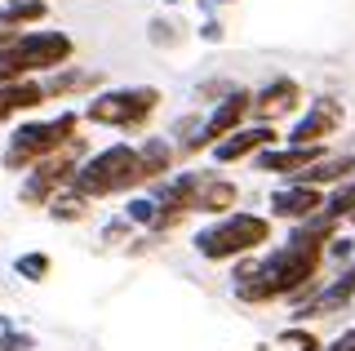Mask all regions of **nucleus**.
I'll use <instances>...</instances> for the list:
<instances>
[{"instance_id":"f257e3e1","label":"nucleus","mask_w":355,"mask_h":351,"mask_svg":"<svg viewBox=\"0 0 355 351\" xmlns=\"http://www.w3.org/2000/svg\"><path fill=\"white\" fill-rule=\"evenodd\" d=\"M324 240H333V218H315V223L297 227L293 240L284 249H275L266 262L236 271V298L266 302V298H284V293H302V280H311L320 267Z\"/></svg>"},{"instance_id":"f03ea898","label":"nucleus","mask_w":355,"mask_h":351,"mask_svg":"<svg viewBox=\"0 0 355 351\" xmlns=\"http://www.w3.org/2000/svg\"><path fill=\"white\" fill-rule=\"evenodd\" d=\"M133 182H142V169H138V151L133 147H107L98 151L89 164H80V169L71 173V191L76 196H111V191H125L133 187Z\"/></svg>"},{"instance_id":"7ed1b4c3","label":"nucleus","mask_w":355,"mask_h":351,"mask_svg":"<svg viewBox=\"0 0 355 351\" xmlns=\"http://www.w3.org/2000/svg\"><path fill=\"white\" fill-rule=\"evenodd\" d=\"M71 138H76V116L71 112H62L58 120H49V125H22L5 147V169L36 164L44 156H53V151H62Z\"/></svg>"},{"instance_id":"20e7f679","label":"nucleus","mask_w":355,"mask_h":351,"mask_svg":"<svg viewBox=\"0 0 355 351\" xmlns=\"http://www.w3.org/2000/svg\"><path fill=\"white\" fill-rule=\"evenodd\" d=\"M266 236H271V223H266V218L236 214V218H227V223L200 232L196 236V249L205 258H236V254H249V249L266 245Z\"/></svg>"},{"instance_id":"39448f33","label":"nucleus","mask_w":355,"mask_h":351,"mask_svg":"<svg viewBox=\"0 0 355 351\" xmlns=\"http://www.w3.org/2000/svg\"><path fill=\"white\" fill-rule=\"evenodd\" d=\"M155 103H160V89H151V85H138V89H116V94H103L98 103H89V120L94 125H120V129H129V125H142L151 112H155Z\"/></svg>"},{"instance_id":"423d86ee","label":"nucleus","mask_w":355,"mask_h":351,"mask_svg":"<svg viewBox=\"0 0 355 351\" xmlns=\"http://www.w3.org/2000/svg\"><path fill=\"white\" fill-rule=\"evenodd\" d=\"M76 156H80V142H76V138L67 142L62 151L44 156V160L36 164V173L22 182V200H27V205H44V200H53L62 182H71V173H76Z\"/></svg>"},{"instance_id":"0eeeda50","label":"nucleus","mask_w":355,"mask_h":351,"mask_svg":"<svg viewBox=\"0 0 355 351\" xmlns=\"http://www.w3.org/2000/svg\"><path fill=\"white\" fill-rule=\"evenodd\" d=\"M338 125H342V107L333 103V98H320V103H311V112L297 120L293 147H320V138H329Z\"/></svg>"},{"instance_id":"6e6552de","label":"nucleus","mask_w":355,"mask_h":351,"mask_svg":"<svg viewBox=\"0 0 355 351\" xmlns=\"http://www.w3.org/2000/svg\"><path fill=\"white\" fill-rule=\"evenodd\" d=\"M244 112H249V94H244V89H236V94H231V98L218 107L214 116H209V125L200 129V138L191 142V147H205V142H218V138L236 134V125L244 120Z\"/></svg>"},{"instance_id":"1a4fd4ad","label":"nucleus","mask_w":355,"mask_h":351,"mask_svg":"<svg viewBox=\"0 0 355 351\" xmlns=\"http://www.w3.org/2000/svg\"><path fill=\"white\" fill-rule=\"evenodd\" d=\"M275 138V129L271 125H258V129H240V134H227L214 147V160L218 164H231V160H240V156H249L253 147H262V142H271Z\"/></svg>"},{"instance_id":"9d476101","label":"nucleus","mask_w":355,"mask_h":351,"mask_svg":"<svg viewBox=\"0 0 355 351\" xmlns=\"http://www.w3.org/2000/svg\"><path fill=\"white\" fill-rule=\"evenodd\" d=\"M320 205H324V196H320L315 187H306V182L271 196V214H280V218H311Z\"/></svg>"},{"instance_id":"9b49d317","label":"nucleus","mask_w":355,"mask_h":351,"mask_svg":"<svg viewBox=\"0 0 355 351\" xmlns=\"http://www.w3.org/2000/svg\"><path fill=\"white\" fill-rule=\"evenodd\" d=\"M44 103V89L36 80H14V85H0V120H9L14 112H31V107Z\"/></svg>"},{"instance_id":"f8f14e48","label":"nucleus","mask_w":355,"mask_h":351,"mask_svg":"<svg viewBox=\"0 0 355 351\" xmlns=\"http://www.w3.org/2000/svg\"><path fill=\"white\" fill-rule=\"evenodd\" d=\"M320 160V147H288V151H266L262 156V169L266 173H293V178H302V169Z\"/></svg>"},{"instance_id":"ddd939ff","label":"nucleus","mask_w":355,"mask_h":351,"mask_svg":"<svg viewBox=\"0 0 355 351\" xmlns=\"http://www.w3.org/2000/svg\"><path fill=\"white\" fill-rule=\"evenodd\" d=\"M236 182H222V178H205L200 182V191H196V209H205V214H227V209H236Z\"/></svg>"},{"instance_id":"4468645a","label":"nucleus","mask_w":355,"mask_h":351,"mask_svg":"<svg viewBox=\"0 0 355 351\" xmlns=\"http://www.w3.org/2000/svg\"><path fill=\"white\" fill-rule=\"evenodd\" d=\"M351 293H355V267H351V271H347V276H342L338 284H333V289H324V293H320L315 302H306V307H302L297 316L306 320V316H324V311H338V307H347V302H351Z\"/></svg>"},{"instance_id":"2eb2a0df","label":"nucleus","mask_w":355,"mask_h":351,"mask_svg":"<svg viewBox=\"0 0 355 351\" xmlns=\"http://www.w3.org/2000/svg\"><path fill=\"white\" fill-rule=\"evenodd\" d=\"M297 103H302V89H297L293 80H275L271 89H262L258 112H262V116H284V112H293Z\"/></svg>"},{"instance_id":"dca6fc26","label":"nucleus","mask_w":355,"mask_h":351,"mask_svg":"<svg viewBox=\"0 0 355 351\" xmlns=\"http://www.w3.org/2000/svg\"><path fill=\"white\" fill-rule=\"evenodd\" d=\"M347 173H355V151L351 156H333V160H315L311 169H302V182L315 187V182H338V178H347Z\"/></svg>"},{"instance_id":"f3484780","label":"nucleus","mask_w":355,"mask_h":351,"mask_svg":"<svg viewBox=\"0 0 355 351\" xmlns=\"http://www.w3.org/2000/svg\"><path fill=\"white\" fill-rule=\"evenodd\" d=\"M169 160H173L169 142H164V138H151L147 147L138 151V169H142V182H147V178H155V173H164V169H169Z\"/></svg>"},{"instance_id":"a211bd4d","label":"nucleus","mask_w":355,"mask_h":351,"mask_svg":"<svg viewBox=\"0 0 355 351\" xmlns=\"http://www.w3.org/2000/svg\"><path fill=\"white\" fill-rule=\"evenodd\" d=\"M44 5L40 0H5L0 5V27H22V23H40Z\"/></svg>"},{"instance_id":"6ab92c4d","label":"nucleus","mask_w":355,"mask_h":351,"mask_svg":"<svg viewBox=\"0 0 355 351\" xmlns=\"http://www.w3.org/2000/svg\"><path fill=\"white\" fill-rule=\"evenodd\" d=\"M98 80V76H89V71H58V76H53V80L49 85H40V89H44V98H49V94H71V89H85V85H94Z\"/></svg>"},{"instance_id":"aec40b11","label":"nucleus","mask_w":355,"mask_h":351,"mask_svg":"<svg viewBox=\"0 0 355 351\" xmlns=\"http://www.w3.org/2000/svg\"><path fill=\"white\" fill-rule=\"evenodd\" d=\"M85 205L89 200H85V196H76V191L71 196H53V200H49V214L62 218V223H76V218H85Z\"/></svg>"},{"instance_id":"412c9836","label":"nucleus","mask_w":355,"mask_h":351,"mask_svg":"<svg viewBox=\"0 0 355 351\" xmlns=\"http://www.w3.org/2000/svg\"><path fill=\"white\" fill-rule=\"evenodd\" d=\"M14 271L22 280H44V276H49V258H44V254H22L14 262Z\"/></svg>"},{"instance_id":"4be33fe9","label":"nucleus","mask_w":355,"mask_h":351,"mask_svg":"<svg viewBox=\"0 0 355 351\" xmlns=\"http://www.w3.org/2000/svg\"><path fill=\"white\" fill-rule=\"evenodd\" d=\"M342 214H355V182H347V187H338V191L329 196L324 218H342Z\"/></svg>"},{"instance_id":"5701e85b","label":"nucleus","mask_w":355,"mask_h":351,"mask_svg":"<svg viewBox=\"0 0 355 351\" xmlns=\"http://www.w3.org/2000/svg\"><path fill=\"white\" fill-rule=\"evenodd\" d=\"M280 343H288V347H297V351H320V343H315V334H306V329H284V334H280Z\"/></svg>"},{"instance_id":"b1692460","label":"nucleus","mask_w":355,"mask_h":351,"mask_svg":"<svg viewBox=\"0 0 355 351\" xmlns=\"http://www.w3.org/2000/svg\"><path fill=\"white\" fill-rule=\"evenodd\" d=\"M36 343H31L27 334H14V329H0V351H31Z\"/></svg>"},{"instance_id":"393cba45","label":"nucleus","mask_w":355,"mask_h":351,"mask_svg":"<svg viewBox=\"0 0 355 351\" xmlns=\"http://www.w3.org/2000/svg\"><path fill=\"white\" fill-rule=\"evenodd\" d=\"M129 218H133V223H155V205L151 200H133L129 205Z\"/></svg>"},{"instance_id":"a878e982","label":"nucleus","mask_w":355,"mask_h":351,"mask_svg":"<svg viewBox=\"0 0 355 351\" xmlns=\"http://www.w3.org/2000/svg\"><path fill=\"white\" fill-rule=\"evenodd\" d=\"M151 40H155V45H164V40L173 45V40H178V27L173 23H151Z\"/></svg>"},{"instance_id":"bb28decb","label":"nucleus","mask_w":355,"mask_h":351,"mask_svg":"<svg viewBox=\"0 0 355 351\" xmlns=\"http://www.w3.org/2000/svg\"><path fill=\"white\" fill-rule=\"evenodd\" d=\"M329 351H355V329H351V334H342V338H338V343H333Z\"/></svg>"},{"instance_id":"cd10ccee","label":"nucleus","mask_w":355,"mask_h":351,"mask_svg":"<svg viewBox=\"0 0 355 351\" xmlns=\"http://www.w3.org/2000/svg\"><path fill=\"white\" fill-rule=\"evenodd\" d=\"M205 40H222V27L218 23H205Z\"/></svg>"},{"instance_id":"c85d7f7f","label":"nucleus","mask_w":355,"mask_h":351,"mask_svg":"<svg viewBox=\"0 0 355 351\" xmlns=\"http://www.w3.org/2000/svg\"><path fill=\"white\" fill-rule=\"evenodd\" d=\"M9 36H14V31H0V40H9Z\"/></svg>"},{"instance_id":"c756f323","label":"nucleus","mask_w":355,"mask_h":351,"mask_svg":"<svg viewBox=\"0 0 355 351\" xmlns=\"http://www.w3.org/2000/svg\"><path fill=\"white\" fill-rule=\"evenodd\" d=\"M351 223H355V214H351Z\"/></svg>"},{"instance_id":"7c9ffc66","label":"nucleus","mask_w":355,"mask_h":351,"mask_svg":"<svg viewBox=\"0 0 355 351\" xmlns=\"http://www.w3.org/2000/svg\"><path fill=\"white\" fill-rule=\"evenodd\" d=\"M169 5H173V0H169Z\"/></svg>"}]
</instances>
